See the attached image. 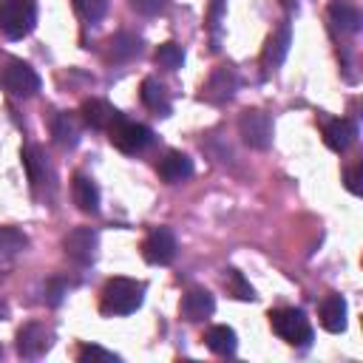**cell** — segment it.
I'll return each mask as SVG.
<instances>
[{
    "label": "cell",
    "instance_id": "obj_34",
    "mask_svg": "<svg viewBox=\"0 0 363 363\" xmlns=\"http://www.w3.org/2000/svg\"><path fill=\"white\" fill-rule=\"evenodd\" d=\"M0 352H3V349H0Z\"/></svg>",
    "mask_w": 363,
    "mask_h": 363
},
{
    "label": "cell",
    "instance_id": "obj_25",
    "mask_svg": "<svg viewBox=\"0 0 363 363\" xmlns=\"http://www.w3.org/2000/svg\"><path fill=\"white\" fill-rule=\"evenodd\" d=\"M28 247V235L17 227H0V252L3 255H17Z\"/></svg>",
    "mask_w": 363,
    "mask_h": 363
},
{
    "label": "cell",
    "instance_id": "obj_30",
    "mask_svg": "<svg viewBox=\"0 0 363 363\" xmlns=\"http://www.w3.org/2000/svg\"><path fill=\"white\" fill-rule=\"evenodd\" d=\"M167 3H170V0H130V6H133L139 14H145V17L162 14V11L167 9Z\"/></svg>",
    "mask_w": 363,
    "mask_h": 363
},
{
    "label": "cell",
    "instance_id": "obj_28",
    "mask_svg": "<svg viewBox=\"0 0 363 363\" xmlns=\"http://www.w3.org/2000/svg\"><path fill=\"white\" fill-rule=\"evenodd\" d=\"M77 357H79V363H88V360H102V363H116L119 357L113 354V352H108V349H102V346H82L79 352H77Z\"/></svg>",
    "mask_w": 363,
    "mask_h": 363
},
{
    "label": "cell",
    "instance_id": "obj_21",
    "mask_svg": "<svg viewBox=\"0 0 363 363\" xmlns=\"http://www.w3.org/2000/svg\"><path fill=\"white\" fill-rule=\"evenodd\" d=\"M108 51H111V57L119 60V62L133 60V57L142 51V40H139L136 34H130V31H119V34H113V37L108 40Z\"/></svg>",
    "mask_w": 363,
    "mask_h": 363
},
{
    "label": "cell",
    "instance_id": "obj_16",
    "mask_svg": "<svg viewBox=\"0 0 363 363\" xmlns=\"http://www.w3.org/2000/svg\"><path fill=\"white\" fill-rule=\"evenodd\" d=\"M71 196H74V204L82 210V213H96L99 210V187L94 184V179H88L85 173H77L74 182H71Z\"/></svg>",
    "mask_w": 363,
    "mask_h": 363
},
{
    "label": "cell",
    "instance_id": "obj_22",
    "mask_svg": "<svg viewBox=\"0 0 363 363\" xmlns=\"http://www.w3.org/2000/svg\"><path fill=\"white\" fill-rule=\"evenodd\" d=\"M204 343H207V349L216 352V354H233L235 346H238L235 332H233L230 326H210V329L204 332Z\"/></svg>",
    "mask_w": 363,
    "mask_h": 363
},
{
    "label": "cell",
    "instance_id": "obj_7",
    "mask_svg": "<svg viewBox=\"0 0 363 363\" xmlns=\"http://www.w3.org/2000/svg\"><path fill=\"white\" fill-rule=\"evenodd\" d=\"M96 247H99V238H96V230H91V227H74L62 238L65 255L77 264H91L96 258Z\"/></svg>",
    "mask_w": 363,
    "mask_h": 363
},
{
    "label": "cell",
    "instance_id": "obj_4",
    "mask_svg": "<svg viewBox=\"0 0 363 363\" xmlns=\"http://www.w3.org/2000/svg\"><path fill=\"white\" fill-rule=\"evenodd\" d=\"M272 133H275V125H272L269 113L250 108L238 116V136L244 139V145H250L255 150H267L272 145Z\"/></svg>",
    "mask_w": 363,
    "mask_h": 363
},
{
    "label": "cell",
    "instance_id": "obj_11",
    "mask_svg": "<svg viewBox=\"0 0 363 363\" xmlns=\"http://www.w3.org/2000/svg\"><path fill=\"white\" fill-rule=\"evenodd\" d=\"M318 320L332 335L343 332L346 329V301H343V295H335V292L326 295L320 301V306H318Z\"/></svg>",
    "mask_w": 363,
    "mask_h": 363
},
{
    "label": "cell",
    "instance_id": "obj_2",
    "mask_svg": "<svg viewBox=\"0 0 363 363\" xmlns=\"http://www.w3.org/2000/svg\"><path fill=\"white\" fill-rule=\"evenodd\" d=\"M37 23L34 0H0V31L9 40H23Z\"/></svg>",
    "mask_w": 363,
    "mask_h": 363
},
{
    "label": "cell",
    "instance_id": "obj_13",
    "mask_svg": "<svg viewBox=\"0 0 363 363\" xmlns=\"http://www.w3.org/2000/svg\"><path fill=\"white\" fill-rule=\"evenodd\" d=\"M119 116H122V113H119L111 102H105V99H85V102H82V119H85L91 128H96V130H108Z\"/></svg>",
    "mask_w": 363,
    "mask_h": 363
},
{
    "label": "cell",
    "instance_id": "obj_15",
    "mask_svg": "<svg viewBox=\"0 0 363 363\" xmlns=\"http://www.w3.org/2000/svg\"><path fill=\"white\" fill-rule=\"evenodd\" d=\"M329 20H332V26H335L337 31H343V34L360 31V23H363L357 6L349 3V0H332V3H329Z\"/></svg>",
    "mask_w": 363,
    "mask_h": 363
},
{
    "label": "cell",
    "instance_id": "obj_14",
    "mask_svg": "<svg viewBox=\"0 0 363 363\" xmlns=\"http://www.w3.org/2000/svg\"><path fill=\"white\" fill-rule=\"evenodd\" d=\"M159 176H162L164 182H170V184L187 182V179L193 176V162H190V156H184V153H179V150L164 153L162 162H159Z\"/></svg>",
    "mask_w": 363,
    "mask_h": 363
},
{
    "label": "cell",
    "instance_id": "obj_6",
    "mask_svg": "<svg viewBox=\"0 0 363 363\" xmlns=\"http://www.w3.org/2000/svg\"><path fill=\"white\" fill-rule=\"evenodd\" d=\"M0 77H3L6 91L14 94V96H34V94L40 91V77H37V71H34L28 62H23V60H9Z\"/></svg>",
    "mask_w": 363,
    "mask_h": 363
},
{
    "label": "cell",
    "instance_id": "obj_26",
    "mask_svg": "<svg viewBox=\"0 0 363 363\" xmlns=\"http://www.w3.org/2000/svg\"><path fill=\"white\" fill-rule=\"evenodd\" d=\"M227 286H230V292H233L235 298H241V301H252V298H255L252 286L247 284V278H244L238 269H227Z\"/></svg>",
    "mask_w": 363,
    "mask_h": 363
},
{
    "label": "cell",
    "instance_id": "obj_9",
    "mask_svg": "<svg viewBox=\"0 0 363 363\" xmlns=\"http://www.w3.org/2000/svg\"><path fill=\"white\" fill-rule=\"evenodd\" d=\"M51 346V332L43 323H26L17 332V352L23 357H40Z\"/></svg>",
    "mask_w": 363,
    "mask_h": 363
},
{
    "label": "cell",
    "instance_id": "obj_33",
    "mask_svg": "<svg viewBox=\"0 0 363 363\" xmlns=\"http://www.w3.org/2000/svg\"><path fill=\"white\" fill-rule=\"evenodd\" d=\"M6 318H9V306L0 301V320H6Z\"/></svg>",
    "mask_w": 363,
    "mask_h": 363
},
{
    "label": "cell",
    "instance_id": "obj_19",
    "mask_svg": "<svg viewBox=\"0 0 363 363\" xmlns=\"http://www.w3.org/2000/svg\"><path fill=\"white\" fill-rule=\"evenodd\" d=\"M216 309V301L207 289H190L184 298H182V312L187 320H204L210 318Z\"/></svg>",
    "mask_w": 363,
    "mask_h": 363
},
{
    "label": "cell",
    "instance_id": "obj_3",
    "mask_svg": "<svg viewBox=\"0 0 363 363\" xmlns=\"http://www.w3.org/2000/svg\"><path fill=\"white\" fill-rule=\"evenodd\" d=\"M269 323H272V332L281 340H286L289 346H309L312 343V326H309L306 315L295 306H284V309L269 312Z\"/></svg>",
    "mask_w": 363,
    "mask_h": 363
},
{
    "label": "cell",
    "instance_id": "obj_18",
    "mask_svg": "<svg viewBox=\"0 0 363 363\" xmlns=\"http://www.w3.org/2000/svg\"><path fill=\"white\" fill-rule=\"evenodd\" d=\"M139 96H142L145 108L153 111L156 116H167V113H170V99H167V91H164V85H162L159 79H153V77L142 79Z\"/></svg>",
    "mask_w": 363,
    "mask_h": 363
},
{
    "label": "cell",
    "instance_id": "obj_31",
    "mask_svg": "<svg viewBox=\"0 0 363 363\" xmlns=\"http://www.w3.org/2000/svg\"><path fill=\"white\" fill-rule=\"evenodd\" d=\"M343 182H346V190L349 193H354V196H360V190H363V164H352L346 173H343Z\"/></svg>",
    "mask_w": 363,
    "mask_h": 363
},
{
    "label": "cell",
    "instance_id": "obj_1",
    "mask_svg": "<svg viewBox=\"0 0 363 363\" xmlns=\"http://www.w3.org/2000/svg\"><path fill=\"white\" fill-rule=\"evenodd\" d=\"M145 298V284L133 278H111L102 286V312L105 315H130L142 306Z\"/></svg>",
    "mask_w": 363,
    "mask_h": 363
},
{
    "label": "cell",
    "instance_id": "obj_10",
    "mask_svg": "<svg viewBox=\"0 0 363 363\" xmlns=\"http://www.w3.org/2000/svg\"><path fill=\"white\" fill-rule=\"evenodd\" d=\"M235 85H238V77H235L233 65H218L210 74L207 85H204V96L210 102H224V99H230L235 94Z\"/></svg>",
    "mask_w": 363,
    "mask_h": 363
},
{
    "label": "cell",
    "instance_id": "obj_12",
    "mask_svg": "<svg viewBox=\"0 0 363 363\" xmlns=\"http://www.w3.org/2000/svg\"><path fill=\"white\" fill-rule=\"evenodd\" d=\"M354 136H357V128H354L352 119H332V122L323 125V142H326V147H332L335 153L349 150L352 142H354Z\"/></svg>",
    "mask_w": 363,
    "mask_h": 363
},
{
    "label": "cell",
    "instance_id": "obj_20",
    "mask_svg": "<svg viewBox=\"0 0 363 363\" xmlns=\"http://www.w3.org/2000/svg\"><path fill=\"white\" fill-rule=\"evenodd\" d=\"M51 139L60 147H74L79 142V125L71 113H57L51 119Z\"/></svg>",
    "mask_w": 363,
    "mask_h": 363
},
{
    "label": "cell",
    "instance_id": "obj_8",
    "mask_svg": "<svg viewBox=\"0 0 363 363\" xmlns=\"http://www.w3.org/2000/svg\"><path fill=\"white\" fill-rule=\"evenodd\" d=\"M142 255L147 264H170L176 258V235L167 227H156L142 241Z\"/></svg>",
    "mask_w": 363,
    "mask_h": 363
},
{
    "label": "cell",
    "instance_id": "obj_29",
    "mask_svg": "<svg viewBox=\"0 0 363 363\" xmlns=\"http://www.w3.org/2000/svg\"><path fill=\"white\" fill-rule=\"evenodd\" d=\"M65 292H68L65 281H60V278H51V281L45 284V303H48V306H60Z\"/></svg>",
    "mask_w": 363,
    "mask_h": 363
},
{
    "label": "cell",
    "instance_id": "obj_24",
    "mask_svg": "<svg viewBox=\"0 0 363 363\" xmlns=\"http://www.w3.org/2000/svg\"><path fill=\"white\" fill-rule=\"evenodd\" d=\"M153 60H156V65H159V68L176 71V68H182V62H184V51H182V45H179V43H162V45L156 48Z\"/></svg>",
    "mask_w": 363,
    "mask_h": 363
},
{
    "label": "cell",
    "instance_id": "obj_23",
    "mask_svg": "<svg viewBox=\"0 0 363 363\" xmlns=\"http://www.w3.org/2000/svg\"><path fill=\"white\" fill-rule=\"evenodd\" d=\"M20 159H23V167H26V173H28V182H31L34 187L43 184V179H45V159H43V150H40L37 145H23Z\"/></svg>",
    "mask_w": 363,
    "mask_h": 363
},
{
    "label": "cell",
    "instance_id": "obj_27",
    "mask_svg": "<svg viewBox=\"0 0 363 363\" xmlns=\"http://www.w3.org/2000/svg\"><path fill=\"white\" fill-rule=\"evenodd\" d=\"M77 11H79L85 20L96 23V20L105 17V11H108V0H77Z\"/></svg>",
    "mask_w": 363,
    "mask_h": 363
},
{
    "label": "cell",
    "instance_id": "obj_32",
    "mask_svg": "<svg viewBox=\"0 0 363 363\" xmlns=\"http://www.w3.org/2000/svg\"><path fill=\"white\" fill-rule=\"evenodd\" d=\"M221 3H224V0H213V6H210V26H213V28L218 26V17H221Z\"/></svg>",
    "mask_w": 363,
    "mask_h": 363
},
{
    "label": "cell",
    "instance_id": "obj_17",
    "mask_svg": "<svg viewBox=\"0 0 363 363\" xmlns=\"http://www.w3.org/2000/svg\"><path fill=\"white\" fill-rule=\"evenodd\" d=\"M289 45H292V28H289V23H284V26H281L278 31H272V37L267 40V48H264V62H267L269 68H278V65L286 60Z\"/></svg>",
    "mask_w": 363,
    "mask_h": 363
},
{
    "label": "cell",
    "instance_id": "obj_5",
    "mask_svg": "<svg viewBox=\"0 0 363 363\" xmlns=\"http://www.w3.org/2000/svg\"><path fill=\"white\" fill-rule=\"evenodd\" d=\"M108 136H111V145L119 147L122 153H139L153 142L150 128H145L139 122H128L122 116L108 128Z\"/></svg>",
    "mask_w": 363,
    "mask_h": 363
}]
</instances>
